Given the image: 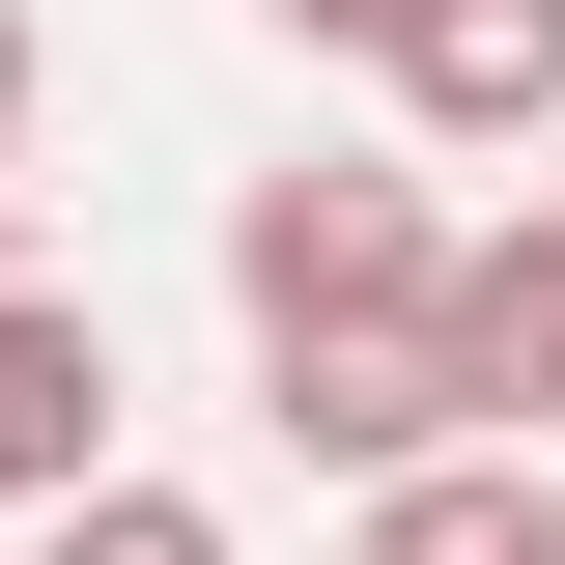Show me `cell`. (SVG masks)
<instances>
[{
  "label": "cell",
  "mask_w": 565,
  "mask_h": 565,
  "mask_svg": "<svg viewBox=\"0 0 565 565\" xmlns=\"http://www.w3.org/2000/svg\"><path fill=\"white\" fill-rule=\"evenodd\" d=\"M424 282H452V199H424V141L226 170V340H340V311H424Z\"/></svg>",
  "instance_id": "obj_1"
},
{
  "label": "cell",
  "mask_w": 565,
  "mask_h": 565,
  "mask_svg": "<svg viewBox=\"0 0 565 565\" xmlns=\"http://www.w3.org/2000/svg\"><path fill=\"white\" fill-rule=\"evenodd\" d=\"M424 340H452V424H481V452H537V424H565V199L452 226V282H424Z\"/></svg>",
  "instance_id": "obj_4"
},
{
  "label": "cell",
  "mask_w": 565,
  "mask_h": 565,
  "mask_svg": "<svg viewBox=\"0 0 565 565\" xmlns=\"http://www.w3.org/2000/svg\"><path fill=\"white\" fill-rule=\"evenodd\" d=\"M340 565H565V452H396L340 481Z\"/></svg>",
  "instance_id": "obj_5"
},
{
  "label": "cell",
  "mask_w": 565,
  "mask_h": 565,
  "mask_svg": "<svg viewBox=\"0 0 565 565\" xmlns=\"http://www.w3.org/2000/svg\"><path fill=\"white\" fill-rule=\"evenodd\" d=\"M29 565H226V509L114 452V481H57V509H29Z\"/></svg>",
  "instance_id": "obj_7"
},
{
  "label": "cell",
  "mask_w": 565,
  "mask_h": 565,
  "mask_svg": "<svg viewBox=\"0 0 565 565\" xmlns=\"http://www.w3.org/2000/svg\"><path fill=\"white\" fill-rule=\"evenodd\" d=\"M114 481V311L85 282H0V509Z\"/></svg>",
  "instance_id": "obj_6"
},
{
  "label": "cell",
  "mask_w": 565,
  "mask_h": 565,
  "mask_svg": "<svg viewBox=\"0 0 565 565\" xmlns=\"http://www.w3.org/2000/svg\"><path fill=\"white\" fill-rule=\"evenodd\" d=\"M29 85H57V57H29V0H0V170H29Z\"/></svg>",
  "instance_id": "obj_8"
},
{
  "label": "cell",
  "mask_w": 565,
  "mask_h": 565,
  "mask_svg": "<svg viewBox=\"0 0 565 565\" xmlns=\"http://www.w3.org/2000/svg\"><path fill=\"white\" fill-rule=\"evenodd\" d=\"M367 85H396L424 170H537V141H565V0H396Z\"/></svg>",
  "instance_id": "obj_2"
},
{
  "label": "cell",
  "mask_w": 565,
  "mask_h": 565,
  "mask_svg": "<svg viewBox=\"0 0 565 565\" xmlns=\"http://www.w3.org/2000/svg\"><path fill=\"white\" fill-rule=\"evenodd\" d=\"M255 424L311 452V481H396V452H481V424H452V340H424V311H340V340H255Z\"/></svg>",
  "instance_id": "obj_3"
},
{
  "label": "cell",
  "mask_w": 565,
  "mask_h": 565,
  "mask_svg": "<svg viewBox=\"0 0 565 565\" xmlns=\"http://www.w3.org/2000/svg\"><path fill=\"white\" fill-rule=\"evenodd\" d=\"M255 29H311V57H367V29H396V0H255Z\"/></svg>",
  "instance_id": "obj_9"
}]
</instances>
